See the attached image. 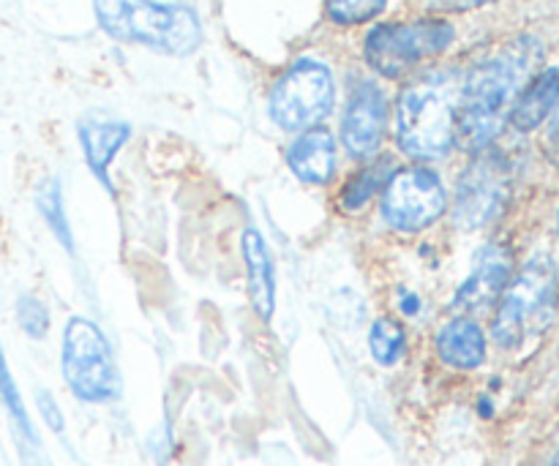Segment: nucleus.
Listing matches in <instances>:
<instances>
[{
    "label": "nucleus",
    "mask_w": 559,
    "mask_h": 466,
    "mask_svg": "<svg viewBox=\"0 0 559 466\" xmlns=\"http://www.w3.org/2000/svg\"><path fill=\"white\" fill-rule=\"evenodd\" d=\"M538 58V44L522 38L464 76L456 107V142L464 151L484 153L500 136Z\"/></svg>",
    "instance_id": "f257e3e1"
},
{
    "label": "nucleus",
    "mask_w": 559,
    "mask_h": 466,
    "mask_svg": "<svg viewBox=\"0 0 559 466\" xmlns=\"http://www.w3.org/2000/svg\"><path fill=\"white\" fill-rule=\"evenodd\" d=\"M462 80L453 71H429L409 82L396 101V142L415 162H440L456 145V107Z\"/></svg>",
    "instance_id": "f03ea898"
},
{
    "label": "nucleus",
    "mask_w": 559,
    "mask_h": 466,
    "mask_svg": "<svg viewBox=\"0 0 559 466\" xmlns=\"http://www.w3.org/2000/svg\"><path fill=\"white\" fill-rule=\"evenodd\" d=\"M93 11L107 36L140 44L156 52L186 58L202 44V25L194 9L158 0H93Z\"/></svg>",
    "instance_id": "7ed1b4c3"
},
{
    "label": "nucleus",
    "mask_w": 559,
    "mask_h": 466,
    "mask_svg": "<svg viewBox=\"0 0 559 466\" xmlns=\"http://www.w3.org/2000/svg\"><path fill=\"white\" fill-rule=\"evenodd\" d=\"M456 38V27L437 16L409 22H382L364 38V60L385 80H402L424 60L445 52Z\"/></svg>",
    "instance_id": "20e7f679"
},
{
    "label": "nucleus",
    "mask_w": 559,
    "mask_h": 466,
    "mask_svg": "<svg viewBox=\"0 0 559 466\" xmlns=\"http://www.w3.org/2000/svg\"><path fill=\"white\" fill-rule=\"evenodd\" d=\"M557 267L549 256H535L502 292L491 322V338L502 349H513L535 331H544L555 316Z\"/></svg>",
    "instance_id": "39448f33"
},
{
    "label": "nucleus",
    "mask_w": 559,
    "mask_h": 466,
    "mask_svg": "<svg viewBox=\"0 0 559 466\" xmlns=\"http://www.w3.org/2000/svg\"><path fill=\"white\" fill-rule=\"evenodd\" d=\"M63 380L80 402L104 404L120 393L118 366L102 327L87 316H71L63 331Z\"/></svg>",
    "instance_id": "423d86ee"
},
{
    "label": "nucleus",
    "mask_w": 559,
    "mask_h": 466,
    "mask_svg": "<svg viewBox=\"0 0 559 466\" xmlns=\"http://www.w3.org/2000/svg\"><path fill=\"white\" fill-rule=\"evenodd\" d=\"M336 104L331 69L314 58H300L284 71L267 96L271 120L284 131H309L320 126Z\"/></svg>",
    "instance_id": "0eeeda50"
},
{
    "label": "nucleus",
    "mask_w": 559,
    "mask_h": 466,
    "mask_svg": "<svg viewBox=\"0 0 559 466\" xmlns=\"http://www.w3.org/2000/svg\"><path fill=\"white\" fill-rule=\"evenodd\" d=\"M382 218L396 232H424L448 211V191L435 169L415 164L396 169L382 189Z\"/></svg>",
    "instance_id": "6e6552de"
},
{
    "label": "nucleus",
    "mask_w": 559,
    "mask_h": 466,
    "mask_svg": "<svg viewBox=\"0 0 559 466\" xmlns=\"http://www.w3.org/2000/svg\"><path fill=\"white\" fill-rule=\"evenodd\" d=\"M511 196V169L497 153H478L464 169L453 202V218L462 229H480L495 222Z\"/></svg>",
    "instance_id": "1a4fd4ad"
},
{
    "label": "nucleus",
    "mask_w": 559,
    "mask_h": 466,
    "mask_svg": "<svg viewBox=\"0 0 559 466\" xmlns=\"http://www.w3.org/2000/svg\"><path fill=\"white\" fill-rule=\"evenodd\" d=\"M391 101L380 82L364 80L349 91L342 112V145L353 158H371L385 142Z\"/></svg>",
    "instance_id": "9d476101"
},
{
    "label": "nucleus",
    "mask_w": 559,
    "mask_h": 466,
    "mask_svg": "<svg viewBox=\"0 0 559 466\" xmlns=\"http://www.w3.org/2000/svg\"><path fill=\"white\" fill-rule=\"evenodd\" d=\"M513 256L506 246H486L478 256H475L473 273L464 278L462 287L453 295V309L456 311H480L486 306L495 303L502 292H506L508 282H511Z\"/></svg>",
    "instance_id": "9b49d317"
},
{
    "label": "nucleus",
    "mask_w": 559,
    "mask_h": 466,
    "mask_svg": "<svg viewBox=\"0 0 559 466\" xmlns=\"http://www.w3.org/2000/svg\"><path fill=\"white\" fill-rule=\"evenodd\" d=\"M287 164L293 175L304 183L325 186L331 183L338 167L336 140L325 126H314L309 131H300L287 147Z\"/></svg>",
    "instance_id": "f8f14e48"
},
{
    "label": "nucleus",
    "mask_w": 559,
    "mask_h": 466,
    "mask_svg": "<svg viewBox=\"0 0 559 466\" xmlns=\"http://www.w3.org/2000/svg\"><path fill=\"white\" fill-rule=\"evenodd\" d=\"M129 123H120V120H85L80 126V145L82 153H85L87 167L96 175L98 183L107 186V191H112V183H109V164L115 162L120 147L129 142Z\"/></svg>",
    "instance_id": "ddd939ff"
},
{
    "label": "nucleus",
    "mask_w": 559,
    "mask_h": 466,
    "mask_svg": "<svg viewBox=\"0 0 559 466\" xmlns=\"http://www.w3.org/2000/svg\"><path fill=\"white\" fill-rule=\"evenodd\" d=\"M437 355L451 369H478L486 360V336L478 322L469 316H456V320L445 322L437 333Z\"/></svg>",
    "instance_id": "4468645a"
},
{
    "label": "nucleus",
    "mask_w": 559,
    "mask_h": 466,
    "mask_svg": "<svg viewBox=\"0 0 559 466\" xmlns=\"http://www.w3.org/2000/svg\"><path fill=\"white\" fill-rule=\"evenodd\" d=\"M557 101H559V69H546L524 85V91L519 93V98L513 101L508 120H511L513 129L527 134V131L538 129V126L555 112Z\"/></svg>",
    "instance_id": "2eb2a0df"
},
{
    "label": "nucleus",
    "mask_w": 559,
    "mask_h": 466,
    "mask_svg": "<svg viewBox=\"0 0 559 466\" xmlns=\"http://www.w3.org/2000/svg\"><path fill=\"white\" fill-rule=\"evenodd\" d=\"M243 260L246 276H249L251 306L262 320H271L276 309V273H273L271 251L257 229H246L243 235Z\"/></svg>",
    "instance_id": "dca6fc26"
},
{
    "label": "nucleus",
    "mask_w": 559,
    "mask_h": 466,
    "mask_svg": "<svg viewBox=\"0 0 559 466\" xmlns=\"http://www.w3.org/2000/svg\"><path fill=\"white\" fill-rule=\"evenodd\" d=\"M391 169H393L391 158H377V162H371L369 167L358 169V172L342 186V191H338L342 211L347 213L360 211V207L369 205L377 194H382L385 183L391 180Z\"/></svg>",
    "instance_id": "f3484780"
},
{
    "label": "nucleus",
    "mask_w": 559,
    "mask_h": 466,
    "mask_svg": "<svg viewBox=\"0 0 559 466\" xmlns=\"http://www.w3.org/2000/svg\"><path fill=\"white\" fill-rule=\"evenodd\" d=\"M371 358L380 366H396L407 355V331L393 316H380L369 331Z\"/></svg>",
    "instance_id": "a211bd4d"
},
{
    "label": "nucleus",
    "mask_w": 559,
    "mask_h": 466,
    "mask_svg": "<svg viewBox=\"0 0 559 466\" xmlns=\"http://www.w3.org/2000/svg\"><path fill=\"white\" fill-rule=\"evenodd\" d=\"M36 207L41 213V218L47 222V227L52 229V235L58 238V243L66 251H74V235H71L69 218H66L63 207V191H60L58 180H47L41 189L36 191Z\"/></svg>",
    "instance_id": "6ab92c4d"
},
{
    "label": "nucleus",
    "mask_w": 559,
    "mask_h": 466,
    "mask_svg": "<svg viewBox=\"0 0 559 466\" xmlns=\"http://www.w3.org/2000/svg\"><path fill=\"white\" fill-rule=\"evenodd\" d=\"M388 9V0H325V16L338 27L366 25Z\"/></svg>",
    "instance_id": "aec40b11"
},
{
    "label": "nucleus",
    "mask_w": 559,
    "mask_h": 466,
    "mask_svg": "<svg viewBox=\"0 0 559 466\" xmlns=\"http://www.w3.org/2000/svg\"><path fill=\"white\" fill-rule=\"evenodd\" d=\"M0 402H3V407L9 409V415H11V420H14L16 431H20V434L25 437L31 445H36V434H33V426H31V418H27V409H25V404H22L20 391H16L14 377H11V371H9V363H5L3 347H0Z\"/></svg>",
    "instance_id": "412c9836"
},
{
    "label": "nucleus",
    "mask_w": 559,
    "mask_h": 466,
    "mask_svg": "<svg viewBox=\"0 0 559 466\" xmlns=\"http://www.w3.org/2000/svg\"><path fill=\"white\" fill-rule=\"evenodd\" d=\"M14 314L22 331L31 338H44L49 333V309L44 306V300L36 298V295H22V298L16 300Z\"/></svg>",
    "instance_id": "4be33fe9"
},
{
    "label": "nucleus",
    "mask_w": 559,
    "mask_h": 466,
    "mask_svg": "<svg viewBox=\"0 0 559 466\" xmlns=\"http://www.w3.org/2000/svg\"><path fill=\"white\" fill-rule=\"evenodd\" d=\"M38 409H41V415H44V420H47V426L52 431H63V415H60V409H58V404H55V398L49 396L47 391H41L38 393Z\"/></svg>",
    "instance_id": "5701e85b"
},
{
    "label": "nucleus",
    "mask_w": 559,
    "mask_h": 466,
    "mask_svg": "<svg viewBox=\"0 0 559 466\" xmlns=\"http://www.w3.org/2000/svg\"><path fill=\"white\" fill-rule=\"evenodd\" d=\"M399 309L407 316H418L420 311V298L415 292H402V300H399Z\"/></svg>",
    "instance_id": "b1692460"
},
{
    "label": "nucleus",
    "mask_w": 559,
    "mask_h": 466,
    "mask_svg": "<svg viewBox=\"0 0 559 466\" xmlns=\"http://www.w3.org/2000/svg\"><path fill=\"white\" fill-rule=\"evenodd\" d=\"M484 3H491V0H451V9H456V11H467V9H478V5H484Z\"/></svg>",
    "instance_id": "393cba45"
},
{
    "label": "nucleus",
    "mask_w": 559,
    "mask_h": 466,
    "mask_svg": "<svg viewBox=\"0 0 559 466\" xmlns=\"http://www.w3.org/2000/svg\"><path fill=\"white\" fill-rule=\"evenodd\" d=\"M551 466H559V453H557V458H555V462H551Z\"/></svg>",
    "instance_id": "a878e982"
},
{
    "label": "nucleus",
    "mask_w": 559,
    "mask_h": 466,
    "mask_svg": "<svg viewBox=\"0 0 559 466\" xmlns=\"http://www.w3.org/2000/svg\"><path fill=\"white\" fill-rule=\"evenodd\" d=\"M557 232H559V216H557Z\"/></svg>",
    "instance_id": "bb28decb"
}]
</instances>
